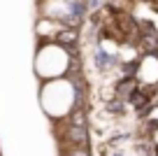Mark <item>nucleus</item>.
I'll use <instances>...</instances> for the list:
<instances>
[{
  "mask_svg": "<svg viewBox=\"0 0 158 156\" xmlns=\"http://www.w3.org/2000/svg\"><path fill=\"white\" fill-rule=\"evenodd\" d=\"M79 100L77 86L72 79H51V82H42L40 89V105L44 110V114L54 121H63L74 112Z\"/></svg>",
  "mask_w": 158,
  "mask_h": 156,
  "instance_id": "nucleus-1",
  "label": "nucleus"
},
{
  "mask_svg": "<svg viewBox=\"0 0 158 156\" xmlns=\"http://www.w3.org/2000/svg\"><path fill=\"white\" fill-rule=\"evenodd\" d=\"M72 68V54L68 42L60 40H42L35 51V75L42 82L63 79Z\"/></svg>",
  "mask_w": 158,
  "mask_h": 156,
  "instance_id": "nucleus-2",
  "label": "nucleus"
},
{
  "mask_svg": "<svg viewBox=\"0 0 158 156\" xmlns=\"http://www.w3.org/2000/svg\"><path fill=\"white\" fill-rule=\"evenodd\" d=\"M137 82L142 86H158V56L156 54H147L137 61Z\"/></svg>",
  "mask_w": 158,
  "mask_h": 156,
  "instance_id": "nucleus-3",
  "label": "nucleus"
}]
</instances>
